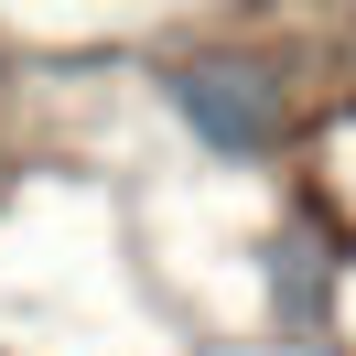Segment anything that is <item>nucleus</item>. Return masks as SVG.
Instances as JSON below:
<instances>
[{
  "instance_id": "nucleus-1",
  "label": "nucleus",
  "mask_w": 356,
  "mask_h": 356,
  "mask_svg": "<svg viewBox=\"0 0 356 356\" xmlns=\"http://www.w3.org/2000/svg\"><path fill=\"white\" fill-rule=\"evenodd\" d=\"M173 119L205 152L259 162L270 140H281V76H270L259 54H195V65H173Z\"/></svg>"
},
{
  "instance_id": "nucleus-2",
  "label": "nucleus",
  "mask_w": 356,
  "mask_h": 356,
  "mask_svg": "<svg viewBox=\"0 0 356 356\" xmlns=\"http://www.w3.org/2000/svg\"><path fill=\"white\" fill-rule=\"evenodd\" d=\"M270 291H281L291 324H313V302H324V248H313V238H281V248H270Z\"/></svg>"
}]
</instances>
